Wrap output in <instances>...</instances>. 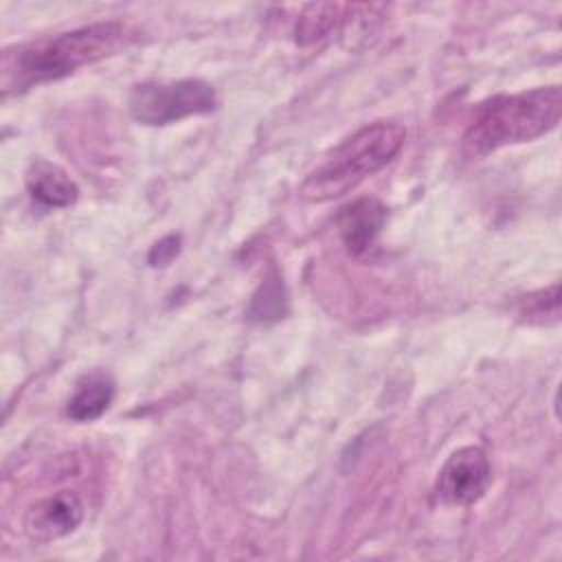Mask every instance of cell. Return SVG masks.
I'll use <instances>...</instances> for the list:
<instances>
[{
    "label": "cell",
    "instance_id": "cell-9",
    "mask_svg": "<svg viewBox=\"0 0 562 562\" xmlns=\"http://www.w3.org/2000/svg\"><path fill=\"white\" fill-rule=\"evenodd\" d=\"M114 400V380L105 371L86 373L68 400V417L75 422H92L101 417Z\"/></svg>",
    "mask_w": 562,
    "mask_h": 562
},
{
    "label": "cell",
    "instance_id": "cell-4",
    "mask_svg": "<svg viewBox=\"0 0 562 562\" xmlns=\"http://www.w3.org/2000/svg\"><path fill=\"white\" fill-rule=\"evenodd\" d=\"M217 97L211 83L202 79H180L169 83L147 81L130 92V112L145 125H167L193 114H206Z\"/></svg>",
    "mask_w": 562,
    "mask_h": 562
},
{
    "label": "cell",
    "instance_id": "cell-5",
    "mask_svg": "<svg viewBox=\"0 0 562 562\" xmlns=\"http://www.w3.org/2000/svg\"><path fill=\"white\" fill-rule=\"evenodd\" d=\"M492 483L490 457L481 446L457 448L439 470L435 492L446 505H472Z\"/></svg>",
    "mask_w": 562,
    "mask_h": 562
},
{
    "label": "cell",
    "instance_id": "cell-10",
    "mask_svg": "<svg viewBox=\"0 0 562 562\" xmlns=\"http://www.w3.org/2000/svg\"><path fill=\"white\" fill-rule=\"evenodd\" d=\"M349 4H336V2H327V4H307L299 20H296V42L299 44H312L316 40L327 37L347 15Z\"/></svg>",
    "mask_w": 562,
    "mask_h": 562
},
{
    "label": "cell",
    "instance_id": "cell-8",
    "mask_svg": "<svg viewBox=\"0 0 562 562\" xmlns=\"http://www.w3.org/2000/svg\"><path fill=\"white\" fill-rule=\"evenodd\" d=\"M29 193L35 202L46 209H64L77 202L79 187L75 180L57 165L37 160L26 176Z\"/></svg>",
    "mask_w": 562,
    "mask_h": 562
},
{
    "label": "cell",
    "instance_id": "cell-6",
    "mask_svg": "<svg viewBox=\"0 0 562 562\" xmlns=\"http://www.w3.org/2000/svg\"><path fill=\"white\" fill-rule=\"evenodd\" d=\"M83 520V503L72 490H59L35 501L24 514V533L35 542H50L68 536Z\"/></svg>",
    "mask_w": 562,
    "mask_h": 562
},
{
    "label": "cell",
    "instance_id": "cell-1",
    "mask_svg": "<svg viewBox=\"0 0 562 562\" xmlns=\"http://www.w3.org/2000/svg\"><path fill=\"white\" fill-rule=\"evenodd\" d=\"M136 33L123 22H94L66 33L29 42L2 55V90H24L61 79L81 66L125 48Z\"/></svg>",
    "mask_w": 562,
    "mask_h": 562
},
{
    "label": "cell",
    "instance_id": "cell-7",
    "mask_svg": "<svg viewBox=\"0 0 562 562\" xmlns=\"http://www.w3.org/2000/svg\"><path fill=\"white\" fill-rule=\"evenodd\" d=\"M386 222V206L378 198H358L340 209L338 233L351 255H364L373 248Z\"/></svg>",
    "mask_w": 562,
    "mask_h": 562
},
{
    "label": "cell",
    "instance_id": "cell-11",
    "mask_svg": "<svg viewBox=\"0 0 562 562\" xmlns=\"http://www.w3.org/2000/svg\"><path fill=\"white\" fill-rule=\"evenodd\" d=\"M288 307V296H285V288L281 283V277L274 274L270 279H266L261 283V288L255 292L252 301H250V318L259 321V323H268V321H277L285 314Z\"/></svg>",
    "mask_w": 562,
    "mask_h": 562
},
{
    "label": "cell",
    "instance_id": "cell-3",
    "mask_svg": "<svg viewBox=\"0 0 562 562\" xmlns=\"http://www.w3.org/2000/svg\"><path fill=\"white\" fill-rule=\"evenodd\" d=\"M406 130L393 121H378L360 127L345 138L301 184V198L310 202H329L364 178L386 167L402 149Z\"/></svg>",
    "mask_w": 562,
    "mask_h": 562
},
{
    "label": "cell",
    "instance_id": "cell-13",
    "mask_svg": "<svg viewBox=\"0 0 562 562\" xmlns=\"http://www.w3.org/2000/svg\"><path fill=\"white\" fill-rule=\"evenodd\" d=\"M180 250V237L178 235H167L160 241L154 244L149 252V263L151 266H167Z\"/></svg>",
    "mask_w": 562,
    "mask_h": 562
},
{
    "label": "cell",
    "instance_id": "cell-2",
    "mask_svg": "<svg viewBox=\"0 0 562 562\" xmlns=\"http://www.w3.org/2000/svg\"><path fill=\"white\" fill-rule=\"evenodd\" d=\"M560 116V86L498 94L479 105L463 134V147L474 156H483L505 145L527 143L553 130Z\"/></svg>",
    "mask_w": 562,
    "mask_h": 562
},
{
    "label": "cell",
    "instance_id": "cell-12",
    "mask_svg": "<svg viewBox=\"0 0 562 562\" xmlns=\"http://www.w3.org/2000/svg\"><path fill=\"white\" fill-rule=\"evenodd\" d=\"M551 312L553 316H558V283H553L549 290H540L536 294H529L527 301H522V310L520 316H525L527 321H542V316Z\"/></svg>",
    "mask_w": 562,
    "mask_h": 562
}]
</instances>
